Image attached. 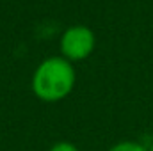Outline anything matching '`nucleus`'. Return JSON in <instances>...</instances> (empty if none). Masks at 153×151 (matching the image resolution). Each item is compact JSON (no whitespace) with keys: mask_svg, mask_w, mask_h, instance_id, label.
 Here are the masks:
<instances>
[{"mask_svg":"<svg viewBox=\"0 0 153 151\" xmlns=\"http://www.w3.org/2000/svg\"><path fill=\"white\" fill-rule=\"evenodd\" d=\"M75 85V70L64 57L43 61L32 76V91L43 101H59L66 98Z\"/></svg>","mask_w":153,"mask_h":151,"instance_id":"1","label":"nucleus"},{"mask_svg":"<svg viewBox=\"0 0 153 151\" xmlns=\"http://www.w3.org/2000/svg\"><path fill=\"white\" fill-rule=\"evenodd\" d=\"M94 44H96L94 32L84 25L70 27L61 38V50H62L64 59H68V61L87 59L93 53Z\"/></svg>","mask_w":153,"mask_h":151,"instance_id":"2","label":"nucleus"},{"mask_svg":"<svg viewBox=\"0 0 153 151\" xmlns=\"http://www.w3.org/2000/svg\"><path fill=\"white\" fill-rule=\"evenodd\" d=\"M109 151H148L143 144H139V142H132V141H125V142H119V144H116L112 146Z\"/></svg>","mask_w":153,"mask_h":151,"instance_id":"3","label":"nucleus"},{"mask_svg":"<svg viewBox=\"0 0 153 151\" xmlns=\"http://www.w3.org/2000/svg\"><path fill=\"white\" fill-rule=\"evenodd\" d=\"M50 151H78V148L71 142H57L50 148Z\"/></svg>","mask_w":153,"mask_h":151,"instance_id":"4","label":"nucleus"},{"mask_svg":"<svg viewBox=\"0 0 153 151\" xmlns=\"http://www.w3.org/2000/svg\"><path fill=\"white\" fill-rule=\"evenodd\" d=\"M148 151H153V144H152V146H150V148H148Z\"/></svg>","mask_w":153,"mask_h":151,"instance_id":"5","label":"nucleus"}]
</instances>
